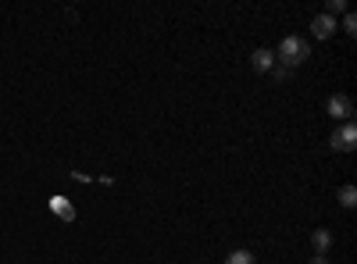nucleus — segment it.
<instances>
[{
    "label": "nucleus",
    "instance_id": "6",
    "mask_svg": "<svg viewBox=\"0 0 357 264\" xmlns=\"http://www.w3.org/2000/svg\"><path fill=\"white\" fill-rule=\"evenodd\" d=\"M311 247H314L318 257H329V250H333V232H329V228H314V232H311Z\"/></svg>",
    "mask_w": 357,
    "mask_h": 264
},
{
    "label": "nucleus",
    "instance_id": "8",
    "mask_svg": "<svg viewBox=\"0 0 357 264\" xmlns=\"http://www.w3.org/2000/svg\"><path fill=\"white\" fill-rule=\"evenodd\" d=\"M225 264H257V261H254L250 250H232V254L225 257Z\"/></svg>",
    "mask_w": 357,
    "mask_h": 264
},
{
    "label": "nucleus",
    "instance_id": "7",
    "mask_svg": "<svg viewBox=\"0 0 357 264\" xmlns=\"http://www.w3.org/2000/svg\"><path fill=\"white\" fill-rule=\"evenodd\" d=\"M50 211L61 218V222H75V208H72L68 196H50Z\"/></svg>",
    "mask_w": 357,
    "mask_h": 264
},
{
    "label": "nucleus",
    "instance_id": "13",
    "mask_svg": "<svg viewBox=\"0 0 357 264\" xmlns=\"http://www.w3.org/2000/svg\"><path fill=\"white\" fill-rule=\"evenodd\" d=\"M311 264H329V261H325V257H314V261H311Z\"/></svg>",
    "mask_w": 357,
    "mask_h": 264
},
{
    "label": "nucleus",
    "instance_id": "10",
    "mask_svg": "<svg viewBox=\"0 0 357 264\" xmlns=\"http://www.w3.org/2000/svg\"><path fill=\"white\" fill-rule=\"evenodd\" d=\"M268 75H272L275 82H289V79H293V68H286V65H279V61H275V68L268 72Z\"/></svg>",
    "mask_w": 357,
    "mask_h": 264
},
{
    "label": "nucleus",
    "instance_id": "3",
    "mask_svg": "<svg viewBox=\"0 0 357 264\" xmlns=\"http://www.w3.org/2000/svg\"><path fill=\"white\" fill-rule=\"evenodd\" d=\"M325 111H329V118H336V122H350L354 100H350L347 93H333L329 100H325Z\"/></svg>",
    "mask_w": 357,
    "mask_h": 264
},
{
    "label": "nucleus",
    "instance_id": "12",
    "mask_svg": "<svg viewBox=\"0 0 357 264\" xmlns=\"http://www.w3.org/2000/svg\"><path fill=\"white\" fill-rule=\"evenodd\" d=\"M343 33L347 36H357V15H350V11L343 15Z\"/></svg>",
    "mask_w": 357,
    "mask_h": 264
},
{
    "label": "nucleus",
    "instance_id": "4",
    "mask_svg": "<svg viewBox=\"0 0 357 264\" xmlns=\"http://www.w3.org/2000/svg\"><path fill=\"white\" fill-rule=\"evenodd\" d=\"M250 68L257 72V75H268L275 68V50H268V47H257L254 54H250Z\"/></svg>",
    "mask_w": 357,
    "mask_h": 264
},
{
    "label": "nucleus",
    "instance_id": "2",
    "mask_svg": "<svg viewBox=\"0 0 357 264\" xmlns=\"http://www.w3.org/2000/svg\"><path fill=\"white\" fill-rule=\"evenodd\" d=\"M333 150H340V154H350L354 150V146H357V125L354 122H343L336 132H333Z\"/></svg>",
    "mask_w": 357,
    "mask_h": 264
},
{
    "label": "nucleus",
    "instance_id": "1",
    "mask_svg": "<svg viewBox=\"0 0 357 264\" xmlns=\"http://www.w3.org/2000/svg\"><path fill=\"white\" fill-rule=\"evenodd\" d=\"M307 57H311V47H307V40H301V36H286V40L279 43V50H275V61L286 65V68L304 65Z\"/></svg>",
    "mask_w": 357,
    "mask_h": 264
},
{
    "label": "nucleus",
    "instance_id": "5",
    "mask_svg": "<svg viewBox=\"0 0 357 264\" xmlns=\"http://www.w3.org/2000/svg\"><path fill=\"white\" fill-rule=\"evenodd\" d=\"M336 18H329V15H318L314 22H311V33H314V40H329L333 33H336Z\"/></svg>",
    "mask_w": 357,
    "mask_h": 264
},
{
    "label": "nucleus",
    "instance_id": "9",
    "mask_svg": "<svg viewBox=\"0 0 357 264\" xmlns=\"http://www.w3.org/2000/svg\"><path fill=\"white\" fill-rule=\"evenodd\" d=\"M336 196H340V203H343L347 211L357 203V189H354V186H340V193H336Z\"/></svg>",
    "mask_w": 357,
    "mask_h": 264
},
{
    "label": "nucleus",
    "instance_id": "11",
    "mask_svg": "<svg viewBox=\"0 0 357 264\" xmlns=\"http://www.w3.org/2000/svg\"><path fill=\"white\" fill-rule=\"evenodd\" d=\"M325 15H329V18L347 15V0H329V4H325Z\"/></svg>",
    "mask_w": 357,
    "mask_h": 264
}]
</instances>
